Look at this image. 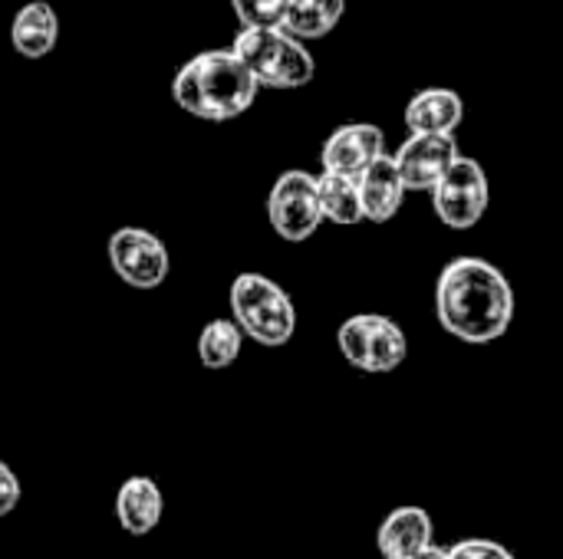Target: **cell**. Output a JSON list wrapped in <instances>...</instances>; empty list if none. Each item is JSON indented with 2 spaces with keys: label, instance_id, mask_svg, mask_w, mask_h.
Returning <instances> with one entry per match:
<instances>
[{
  "label": "cell",
  "instance_id": "6da1fadb",
  "mask_svg": "<svg viewBox=\"0 0 563 559\" xmlns=\"http://www.w3.org/2000/svg\"><path fill=\"white\" fill-rule=\"evenodd\" d=\"M515 290L485 257H455L435 283V316L462 343L485 346L501 339L515 323Z\"/></svg>",
  "mask_w": 563,
  "mask_h": 559
},
{
  "label": "cell",
  "instance_id": "7a4b0ae2",
  "mask_svg": "<svg viewBox=\"0 0 563 559\" xmlns=\"http://www.w3.org/2000/svg\"><path fill=\"white\" fill-rule=\"evenodd\" d=\"M257 79L234 49L195 53L172 79V99L195 119L231 122L257 99Z\"/></svg>",
  "mask_w": 563,
  "mask_h": 559
},
{
  "label": "cell",
  "instance_id": "3957f363",
  "mask_svg": "<svg viewBox=\"0 0 563 559\" xmlns=\"http://www.w3.org/2000/svg\"><path fill=\"white\" fill-rule=\"evenodd\" d=\"M231 49L241 56L261 89H300L317 72L303 40L284 26H244Z\"/></svg>",
  "mask_w": 563,
  "mask_h": 559
},
{
  "label": "cell",
  "instance_id": "277c9868",
  "mask_svg": "<svg viewBox=\"0 0 563 559\" xmlns=\"http://www.w3.org/2000/svg\"><path fill=\"white\" fill-rule=\"evenodd\" d=\"M231 313L247 339L277 349L294 339L297 310L280 283L264 273H241L231 283Z\"/></svg>",
  "mask_w": 563,
  "mask_h": 559
},
{
  "label": "cell",
  "instance_id": "5b68a950",
  "mask_svg": "<svg viewBox=\"0 0 563 559\" xmlns=\"http://www.w3.org/2000/svg\"><path fill=\"white\" fill-rule=\"evenodd\" d=\"M336 346L343 359L366 376L396 372L409 359V339L402 326L379 313H356L343 320L336 329Z\"/></svg>",
  "mask_w": 563,
  "mask_h": 559
},
{
  "label": "cell",
  "instance_id": "8992f818",
  "mask_svg": "<svg viewBox=\"0 0 563 559\" xmlns=\"http://www.w3.org/2000/svg\"><path fill=\"white\" fill-rule=\"evenodd\" d=\"M267 221L274 234L287 244H303L307 237H313V231L323 224L317 175L300 168L284 171L267 194Z\"/></svg>",
  "mask_w": 563,
  "mask_h": 559
},
{
  "label": "cell",
  "instance_id": "52a82bcc",
  "mask_svg": "<svg viewBox=\"0 0 563 559\" xmlns=\"http://www.w3.org/2000/svg\"><path fill=\"white\" fill-rule=\"evenodd\" d=\"M488 204H492L488 175L468 155H459V161L449 168V175L432 188V208H435L439 221L452 231L475 227L488 214Z\"/></svg>",
  "mask_w": 563,
  "mask_h": 559
},
{
  "label": "cell",
  "instance_id": "ba28073f",
  "mask_svg": "<svg viewBox=\"0 0 563 559\" xmlns=\"http://www.w3.org/2000/svg\"><path fill=\"white\" fill-rule=\"evenodd\" d=\"M109 264H112L115 277L135 290L162 287L172 270L162 237L145 227H119L109 237Z\"/></svg>",
  "mask_w": 563,
  "mask_h": 559
},
{
  "label": "cell",
  "instance_id": "9c48e42d",
  "mask_svg": "<svg viewBox=\"0 0 563 559\" xmlns=\"http://www.w3.org/2000/svg\"><path fill=\"white\" fill-rule=\"evenodd\" d=\"M459 142L455 135H409L399 148H396V168L406 181V191H432L449 168L459 161Z\"/></svg>",
  "mask_w": 563,
  "mask_h": 559
},
{
  "label": "cell",
  "instance_id": "30bf717a",
  "mask_svg": "<svg viewBox=\"0 0 563 559\" xmlns=\"http://www.w3.org/2000/svg\"><path fill=\"white\" fill-rule=\"evenodd\" d=\"M379 155H386V132L373 122H350V125L333 128V135L327 138L320 152V161H323V171L360 178Z\"/></svg>",
  "mask_w": 563,
  "mask_h": 559
},
{
  "label": "cell",
  "instance_id": "8fae6325",
  "mask_svg": "<svg viewBox=\"0 0 563 559\" xmlns=\"http://www.w3.org/2000/svg\"><path fill=\"white\" fill-rule=\"evenodd\" d=\"M435 544V524L426 507H396L376 530L383 559H412Z\"/></svg>",
  "mask_w": 563,
  "mask_h": 559
},
{
  "label": "cell",
  "instance_id": "7c38bea8",
  "mask_svg": "<svg viewBox=\"0 0 563 559\" xmlns=\"http://www.w3.org/2000/svg\"><path fill=\"white\" fill-rule=\"evenodd\" d=\"M360 198H363V214L373 224H386L399 214L402 198H406V181H402L393 155H379L360 175Z\"/></svg>",
  "mask_w": 563,
  "mask_h": 559
},
{
  "label": "cell",
  "instance_id": "4fadbf2b",
  "mask_svg": "<svg viewBox=\"0 0 563 559\" xmlns=\"http://www.w3.org/2000/svg\"><path fill=\"white\" fill-rule=\"evenodd\" d=\"M59 13L46 0L23 3L10 20V43L23 59H43L56 49Z\"/></svg>",
  "mask_w": 563,
  "mask_h": 559
},
{
  "label": "cell",
  "instance_id": "5bb4252c",
  "mask_svg": "<svg viewBox=\"0 0 563 559\" xmlns=\"http://www.w3.org/2000/svg\"><path fill=\"white\" fill-rule=\"evenodd\" d=\"M465 119V99L455 89H422L406 105V128L412 135H455Z\"/></svg>",
  "mask_w": 563,
  "mask_h": 559
},
{
  "label": "cell",
  "instance_id": "9a60e30c",
  "mask_svg": "<svg viewBox=\"0 0 563 559\" xmlns=\"http://www.w3.org/2000/svg\"><path fill=\"white\" fill-rule=\"evenodd\" d=\"M162 511H165V501H162V491L152 478L145 474H135L129 478L119 494H115V517H119V527L132 537H145L158 527L162 521Z\"/></svg>",
  "mask_w": 563,
  "mask_h": 559
},
{
  "label": "cell",
  "instance_id": "2e32d148",
  "mask_svg": "<svg viewBox=\"0 0 563 559\" xmlns=\"http://www.w3.org/2000/svg\"><path fill=\"white\" fill-rule=\"evenodd\" d=\"M317 188H320V211L323 221H333L340 227L350 224H363V198H360V178L353 175H340V171H323L317 175Z\"/></svg>",
  "mask_w": 563,
  "mask_h": 559
},
{
  "label": "cell",
  "instance_id": "e0dca14e",
  "mask_svg": "<svg viewBox=\"0 0 563 559\" xmlns=\"http://www.w3.org/2000/svg\"><path fill=\"white\" fill-rule=\"evenodd\" d=\"M343 10H346V0H290L280 26L303 43L320 40L336 30V23L343 20Z\"/></svg>",
  "mask_w": 563,
  "mask_h": 559
},
{
  "label": "cell",
  "instance_id": "ac0fdd59",
  "mask_svg": "<svg viewBox=\"0 0 563 559\" xmlns=\"http://www.w3.org/2000/svg\"><path fill=\"white\" fill-rule=\"evenodd\" d=\"M244 329L234 320H211L198 336V359L205 369H228L241 356Z\"/></svg>",
  "mask_w": 563,
  "mask_h": 559
},
{
  "label": "cell",
  "instance_id": "d6986e66",
  "mask_svg": "<svg viewBox=\"0 0 563 559\" xmlns=\"http://www.w3.org/2000/svg\"><path fill=\"white\" fill-rule=\"evenodd\" d=\"M290 0H231L241 26H280Z\"/></svg>",
  "mask_w": 563,
  "mask_h": 559
},
{
  "label": "cell",
  "instance_id": "ffe728a7",
  "mask_svg": "<svg viewBox=\"0 0 563 559\" xmlns=\"http://www.w3.org/2000/svg\"><path fill=\"white\" fill-rule=\"evenodd\" d=\"M449 559H518L505 544L485 540V537H468L449 547Z\"/></svg>",
  "mask_w": 563,
  "mask_h": 559
},
{
  "label": "cell",
  "instance_id": "44dd1931",
  "mask_svg": "<svg viewBox=\"0 0 563 559\" xmlns=\"http://www.w3.org/2000/svg\"><path fill=\"white\" fill-rule=\"evenodd\" d=\"M20 504V481L16 474L0 461V517H7Z\"/></svg>",
  "mask_w": 563,
  "mask_h": 559
},
{
  "label": "cell",
  "instance_id": "7402d4cb",
  "mask_svg": "<svg viewBox=\"0 0 563 559\" xmlns=\"http://www.w3.org/2000/svg\"><path fill=\"white\" fill-rule=\"evenodd\" d=\"M412 559H449V550H442V547H435V544H432V547H426L422 554H416Z\"/></svg>",
  "mask_w": 563,
  "mask_h": 559
}]
</instances>
